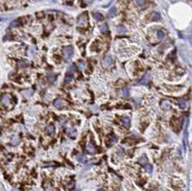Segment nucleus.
<instances>
[{
  "mask_svg": "<svg viewBox=\"0 0 192 191\" xmlns=\"http://www.w3.org/2000/svg\"><path fill=\"white\" fill-rule=\"evenodd\" d=\"M28 54H29V56H31V57H34L35 54H36V49H35V47H30L29 51H28Z\"/></svg>",
  "mask_w": 192,
  "mask_h": 191,
  "instance_id": "24",
  "label": "nucleus"
},
{
  "mask_svg": "<svg viewBox=\"0 0 192 191\" xmlns=\"http://www.w3.org/2000/svg\"><path fill=\"white\" fill-rule=\"evenodd\" d=\"M164 37H165V33H164L163 31H159V32H158V39H159L160 41L163 40Z\"/></svg>",
  "mask_w": 192,
  "mask_h": 191,
  "instance_id": "23",
  "label": "nucleus"
},
{
  "mask_svg": "<svg viewBox=\"0 0 192 191\" xmlns=\"http://www.w3.org/2000/svg\"><path fill=\"white\" fill-rule=\"evenodd\" d=\"M179 105H180V108L184 110V109H185V107H186V101L184 99L180 100V101H179Z\"/></svg>",
  "mask_w": 192,
  "mask_h": 191,
  "instance_id": "22",
  "label": "nucleus"
},
{
  "mask_svg": "<svg viewBox=\"0 0 192 191\" xmlns=\"http://www.w3.org/2000/svg\"><path fill=\"white\" fill-rule=\"evenodd\" d=\"M13 191H18V190H16V189H14V190H13Z\"/></svg>",
  "mask_w": 192,
  "mask_h": 191,
  "instance_id": "35",
  "label": "nucleus"
},
{
  "mask_svg": "<svg viewBox=\"0 0 192 191\" xmlns=\"http://www.w3.org/2000/svg\"><path fill=\"white\" fill-rule=\"evenodd\" d=\"M46 132L49 133V135H53L55 132V126L53 124H50L46 127Z\"/></svg>",
  "mask_w": 192,
  "mask_h": 191,
  "instance_id": "13",
  "label": "nucleus"
},
{
  "mask_svg": "<svg viewBox=\"0 0 192 191\" xmlns=\"http://www.w3.org/2000/svg\"><path fill=\"white\" fill-rule=\"evenodd\" d=\"M65 121V117H61V118H60V124H61V125H63Z\"/></svg>",
  "mask_w": 192,
  "mask_h": 191,
  "instance_id": "31",
  "label": "nucleus"
},
{
  "mask_svg": "<svg viewBox=\"0 0 192 191\" xmlns=\"http://www.w3.org/2000/svg\"><path fill=\"white\" fill-rule=\"evenodd\" d=\"M97 191H104V190H103V189H98Z\"/></svg>",
  "mask_w": 192,
  "mask_h": 191,
  "instance_id": "34",
  "label": "nucleus"
},
{
  "mask_svg": "<svg viewBox=\"0 0 192 191\" xmlns=\"http://www.w3.org/2000/svg\"><path fill=\"white\" fill-rule=\"evenodd\" d=\"M1 104L6 108H10L12 104V97L9 94H4L1 97Z\"/></svg>",
  "mask_w": 192,
  "mask_h": 191,
  "instance_id": "2",
  "label": "nucleus"
},
{
  "mask_svg": "<svg viewBox=\"0 0 192 191\" xmlns=\"http://www.w3.org/2000/svg\"><path fill=\"white\" fill-rule=\"evenodd\" d=\"M117 14V9L115 7H112L108 12V17H113Z\"/></svg>",
  "mask_w": 192,
  "mask_h": 191,
  "instance_id": "7",
  "label": "nucleus"
},
{
  "mask_svg": "<svg viewBox=\"0 0 192 191\" xmlns=\"http://www.w3.org/2000/svg\"><path fill=\"white\" fill-rule=\"evenodd\" d=\"M19 25V21L18 20H14V21L11 23V25H10V27H17V26Z\"/></svg>",
  "mask_w": 192,
  "mask_h": 191,
  "instance_id": "29",
  "label": "nucleus"
},
{
  "mask_svg": "<svg viewBox=\"0 0 192 191\" xmlns=\"http://www.w3.org/2000/svg\"><path fill=\"white\" fill-rule=\"evenodd\" d=\"M66 133H67V136H70V137H72V138H74V137L76 136V131L72 128L67 129V130H66Z\"/></svg>",
  "mask_w": 192,
  "mask_h": 191,
  "instance_id": "11",
  "label": "nucleus"
},
{
  "mask_svg": "<svg viewBox=\"0 0 192 191\" xmlns=\"http://www.w3.org/2000/svg\"><path fill=\"white\" fill-rule=\"evenodd\" d=\"M72 81H73V79H72V77H71V76H70V77H69V76H66V77H65V83H67V84L71 83Z\"/></svg>",
  "mask_w": 192,
  "mask_h": 191,
  "instance_id": "30",
  "label": "nucleus"
},
{
  "mask_svg": "<svg viewBox=\"0 0 192 191\" xmlns=\"http://www.w3.org/2000/svg\"><path fill=\"white\" fill-rule=\"evenodd\" d=\"M145 167V169H146V171H148V173H152V170H153V167L150 164H146V165L144 166Z\"/></svg>",
  "mask_w": 192,
  "mask_h": 191,
  "instance_id": "28",
  "label": "nucleus"
},
{
  "mask_svg": "<svg viewBox=\"0 0 192 191\" xmlns=\"http://www.w3.org/2000/svg\"><path fill=\"white\" fill-rule=\"evenodd\" d=\"M99 29H100V31H101V33H106V32L108 31V25H107L106 23H103V24L100 25Z\"/></svg>",
  "mask_w": 192,
  "mask_h": 191,
  "instance_id": "18",
  "label": "nucleus"
},
{
  "mask_svg": "<svg viewBox=\"0 0 192 191\" xmlns=\"http://www.w3.org/2000/svg\"><path fill=\"white\" fill-rule=\"evenodd\" d=\"M116 31H117V33L119 34V35H123V34H126L127 29H126V27H124L123 25H119L116 27Z\"/></svg>",
  "mask_w": 192,
  "mask_h": 191,
  "instance_id": "10",
  "label": "nucleus"
},
{
  "mask_svg": "<svg viewBox=\"0 0 192 191\" xmlns=\"http://www.w3.org/2000/svg\"><path fill=\"white\" fill-rule=\"evenodd\" d=\"M129 93H130V92H129V88H123V89H122V92H121L122 96H123V97H125V98L129 96Z\"/></svg>",
  "mask_w": 192,
  "mask_h": 191,
  "instance_id": "21",
  "label": "nucleus"
},
{
  "mask_svg": "<svg viewBox=\"0 0 192 191\" xmlns=\"http://www.w3.org/2000/svg\"><path fill=\"white\" fill-rule=\"evenodd\" d=\"M65 105H66V104H65V102L62 99H61V98H58V99H56L54 101L55 108H58V109H60V108H62V107L65 106Z\"/></svg>",
  "mask_w": 192,
  "mask_h": 191,
  "instance_id": "6",
  "label": "nucleus"
},
{
  "mask_svg": "<svg viewBox=\"0 0 192 191\" xmlns=\"http://www.w3.org/2000/svg\"><path fill=\"white\" fill-rule=\"evenodd\" d=\"M93 17H94V19L98 20V21H99V20H103V18H104L103 15H102L100 13H94V14H93Z\"/></svg>",
  "mask_w": 192,
  "mask_h": 191,
  "instance_id": "20",
  "label": "nucleus"
},
{
  "mask_svg": "<svg viewBox=\"0 0 192 191\" xmlns=\"http://www.w3.org/2000/svg\"><path fill=\"white\" fill-rule=\"evenodd\" d=\"M76 158L78 159V161H80V162H82V163H85L86 162V158H85V156L84 155H82V154H78L76 156Z\"/></svg>",
  "mask_w": 192,
  "mask_h": 191,
  "instance_id": "14",
  "label": "nucleus"
},
{
  "mask_svg": "<svg viewBox=\"0 0 192 191\" xmlns=\"http://www.w3.org/2000/svg\"><path fill=\"white\" fill-rule=\"evenodd\" d=\"M122 123H123V125L125 126L126 128H129V127H130V119L128 117L122 118Z\"/></svg>",
  "mask_w": 192,
  "mask_h": 191,
  "instance_id": "15",
  "label": "nucleus"
},
{
  "mask_svg": "<svg viewBox=\"0 0 192 191\" xmlns=\"http://www.w3.org/2000/svg\"><path fill=\"white\" fill-rule=\"evenodd\" d=\"M84 2L86 3V5H88V4H90L92 2V0H84Z\"/></svg>",
  "mask_w": 192,
  "mask_h": 191,
  "instance_id": "32",
  "label": "nucleus"
},
{
  "mask_svg": "<svg viewBox=\"0 0 192 191\" xmlns=\"http://www.w3.org/2000/svg\"><path fill=\"white\" fill-rule=\"evenodd\" d=\"M67 72H68V73H71V74H73L74 72H75V68H74V65H73V64L68 66V68H67Z\"/></svg>",
  "mask_w": 192,
  "mask_h": 191,
  "instance_id": "25",
  "label": "nucleus"
},
{
  "mask_svg": "<svg viewBox=\"0 0 192 191\" xmlns=\"http://www.w3.org/2000/svg\"><path fill=\"white\" fill-rule=\"evenodd\" d=\"M160 107H161V109H163L164 110H170V109H171L170 103H169L168 101H165V100L161 102V104H160Z\"/></svg>",
  "mask_w": 192,
  "mask_h": 191,
  "instance_id": "8",
  "label": "nucleus"
},
{
  "mask_svg": "<svg viewBox=\"0 0 192 191\" xmlns=\"http://www.w3.org/2000/svg\"><path fill=\"white\" fill-rule=\"evenodd\" d=\"M73 54H74V50H73L72 47L68 46V47H65L63 49V57L66 61H69L73 57Z\"/></svg>",
  "mask_w": 192,
  "mask_h": 191,
  "instance_id": "3",
  "label": "nucleus"
},
{
  "mask_svg": "<svg viewBox=\"0 0 192 191\" xmlns=\"http://www.w3.org/2000/svg\"><path fill=\"white\" fill-rule=\"evenodd\" d=\"M149 78H150V73H149V72H146V73L142 76L141 79L139 80L138 83H139L140 85H146V84L149 82Z\"/></svg>",
  "mask_w": 192,
  "mask_h": 191,
  "instance_id": "5",
  "label": "nucleus"
},
{
  "mask_svg": "<svg viewBox=\"0 0 192 191\" xmlns=\"http://www.w3.org/2000/svg\"><path fill=\"white\" fill-rule=\"evenodd\" d=\"M138 162L140 163V164H142V165H146V164H148V158H147V157L146 156H142L141 158L138 159Z\"/></svg>",
  "mask_w": 192,
  "mask_h": 191,
  "instance_id": "12",
  "label": "nucleus"
},
{
  "mask_svg": "<svg viewBox=\"0 0 192 191\" xmlns=\"http://www.w3.org/2000/svg\"><path fill=\"white\" fill-rule=\"evenodd\" d=\"M136 1H138V3L139 5H142V4L144 3V0H136Z\"/></svg>",
  "mask_w": 192,
  "mask_h": 191,
  "instance_id": "33",
  "label": "nucleus"
},
{
  "mask_svg": "<svg viewBox=\"0 0 192 191\" xmlns=\"http://www.w3.org/2000/svg\"><path fill=\"white\" fill-rule=\"evenodd\" d=\"M44 187H45V191H52V185H51L49 183H47V184H45V185H44Z\"/></svg>",
  "mask_w": 192,
  "mask_h": 191,
  "instance_id": "27",
  "label": "nucleus"
},
{
  "mask_svg": "<svg viewBox=\"0 0 192 191\" xmlns=\"http://www.w3.org/2000/svg\"><path fill=\"white\" fill-rule=\"evenodd\" d=\"M77 24L80 27H86L87 25V14H83L81 15L78 19H77Z\"/></svg>",
  "mask_w": 192,
  "mask_h": 191,
  "instance_id": "1",
  "label": "nucleus"
},
{
  "mask_svg": "<svg viewBox=\"0 0 192 191\" xmlns=\"http://www.w3.org/2000/svg\"><path fill=\"white\" fill-rule=\"evenodd\" d=\"M11 143H12V145H14V146L17 145V144L19 143V137L15 136L14 137H13V139L11 140Z\"/></svg>",
  "mask_w": 192,
  "mask_h": 191,
  "instance_id": "17",
  "label": "nucleus"
},
{
  "mask_svg": "<svg viewBox=\"0 0 192 191\" xmlns=\"http://www.w3.org/2000/svg\"><path fill=\"white\" fill-rule=\"evenodd\" d=\"M87 152L90 153V154H94V153H96V148L92 143H88L87 146Z\"/></svg>",
  "mask_w": 192,
  "mask_h": 191,
  "instance_id": "9",
  "label": "nucleus"
},
{
  "mask_svg": "<svg viewBox=\"0 0 192 191\" xmlns=\"http://www.w3.org/2000/svg\"><path fill=\"white\" fill-rule=\"evenodd\" d=\"M112 57L111 55L106 56L105 58H104V60H103V62H102V64H103L104 67H109V65H112Z\"/></svg>",
  "mask_w": 192,
  "mask_h": 191,
  "instance_id": "4",
  "label": "nucleus"
},
{
  "mask_svg": "<svg viewBox=\"0 0 192 191\" xmlns=\"http://www.w3.org/2000/svg\"><path fill=\"white\" fill-rule=\"evenodd\" d=\"M22 95L24 97H31L33 95V91L30 90V89H26L24 91H22Z\"/></svg>",
  "mask_w": 192,
  "mask_h": 191,
  "instance_id": "16",
  "label": "nucleus"
},
{
  "mask_svg": "<svg viewBox=\"0 0 192 191\" xmlns=\"http://www.w3.org/2000/svg\"><path fill=\"white\" fill-rule=\"evenodd\" d=\"M150 191H155V190H150Z\"/></svg>",
  "mask_w": 192,
  "mask_h": 191,
  "instance_id": "36",
  "label": "nucleus"
},
{
  "mask_svg": "<svg viewBox=\"0 0 192 191\" xmlns=\"http://www.w3.org/2000/svg\"><path fill=\"white\" fill-rule=\"evenodd\" d=\"M152 20H155V21H158L160 19V15L159 13H153L152 15Z\"/></svg>",
  "mask_w": 192,
  "mask_h": 191,
  "instance_id": "19",
  "label": "nucleus"
},
{
  "mask_svg": "<svg viewBox=\"0 0 192 191\" xmlns=\"http://www.w3.org/2000/svg\"><path fill=\"white\" fill-rule=\"evenodd\" d=\"M78 67H79L81 70L85 69V67H86V63H84V62H80V63H78Z\"/></svg>",
  "mask_w": 192,
  "mask_h": 191,
  "instance_id": "26",
  "label": "nucleus"
}]
</instances>
